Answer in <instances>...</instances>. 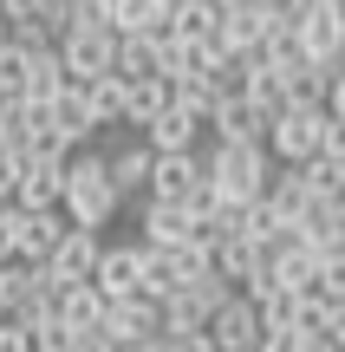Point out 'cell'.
Listing matches in <instances>:
<instances>
[{"label":"cell","instance_id":"obj_1","mask_svg":"<svg viewBox=\"0 0 345 352\" xmlns=\"http://www.w3.org/2000/svg\"><path fill=\"white\" fill-rule=\"evenodd\" d=\"M59 209H65V222H72V228H111L117 222L124 196H117V183H111V157H104V151H78L72 164H65Z\"/></svg>","mask_w":345,"mask_h":352},{"label":"cell","instance_id":"obj_2","mask_svg":"<svg viewBox=\"0 0 345 352\" xmlns=\"http://www.w3.org/2000/svg\"><path fill=\"white\" fill-rule=\"evenodd\" d=\"M202 164H209V189H215V202H241V209L267 196L274 170H281L267 144H215V138H209Z\"/></svg>","mask_w":345,"mask_h":352},{"label":"cell","instance_id":"obj_3","mask_svg":"<svg viewBox=\"0 0 345 352\" xmlns=\"http://www.w3.org/2000/svg\"><path fill=\"white\" fill-rule=\"evenodd\" d=\"M326 104H287L281 118H274V131H267V151H274V164H307V157H320L326 151Z\"/></svg>","mask_w":345,"mask_h":352},{"label":"cell","instance_id":"obj_4","mask_svg":"<svg viewBox=\"0 0 345 352\" xmlns=\"http://www.w3.org/2000/svg\"><path fill=\"white\" fill-rule=\"evenodd\" d=\"M117 46H124L117 26H72V33L59 39V59H65V72H72V85L117 72Z\"/></svg>","mask_w":345,"mask_h":352},{"label":"cell","instance_id":"obj_5","mask_svg":"<svg viewBox=\"0 0 345 352\" xmlns=\"http://www.w3.org/2000/svg\"><path fill=\"white\" fill-rule=\"evenodd\" d=\"M300 46H307L313 65H345V0H307V13H300Z\"/></svg>","mask_w":345,"mask_h":352},{"label":"cell","instance_id":"obj_6","mask_svg":"<svg viewBox=\"0 0 345 352\" xmlns=\"http://www.w3.org/2000/svg\"><path fill=\"white\" fill-rule=\"evenodd\" d=\"M143 274H150V248L143 241H104L91 280H98L104 300H130V294H143Z\"/></svg>","mask_w":345,"mask_h":352},{"label":"cell","instance_id":"obj_7","mask_svg":"<svg viewBox=\"0 0 345 352\" xmlns=\"http://www.w3.org/2000/svg\"><path fill=\"white\" fill-rule=\"evenodd\" d=\"M274 33V13L261 7V0H241V7H222V33L209 39L215 52H228V59H254L261 46H267Z\"/></svg>","mask_w":345,"mask_h":352},{"label":"cell","instance_id":"obj_8","mask_svg":"<svg viewBox=\"0 0 345 352\" xmlns=\"http://www.w3.org/2000/svg\"><path fill=\"white\" fill-rule=\"evenodd\" d=\"M209 340H215L222 352H254L261 340H267V320H261V307L248 300V294H228V300L209 314Z\"/></svg>","mask_w":345,"mask_h":352},{"label":"cell","instance_id":"obj_9","mask_svg":"<svg viewBox=\"0 0 345 352\" xmlns=\"http://www.w3.org/2000/svg\"><path fill=\"white\" fill-rule=\"evenodd\" d=\"M137 228H143V248H182V241H195V209L189 202H163V196H143L137 209Z\"/></svg>","mask_w":345,"mask_h":352},{"label":"cell","instance_id":"obj_10","mask_svg":"<svg viewBox=\"0 0 345 352\" xmlns=\"http://www.w3.org/2000/svg\"><path fill=\"white\" fill-rule=\"evenodd\" d=\"M98 254H104V235H98V228H65V241L39 267H46L59 287H72V280H91V274H98Z\"/></svg>","mask_w":345,"mask_h":352},{"label":"cell","instance_id":"obj_11","mask_svg":"<svg viewBox=\"0 0 345 352\" xmlns=\"http://www.w3.org/2000/svg\"><path fill=\"white\" fill-rule=\"evenodd\" d=\"M267 131H274V118L261 111L248 91L222 98V104H215V118H209V138H215V144H267Z\"/></svg>","mask_w":345,"mask_h":352},{"label":"cell","instance_id":"obj_12","mask_svg":"<svg viewBox=\"0 0 345 352\" xmlns=\"http://www.w3.org/2000/svg\"><path fill=\"white\" fill-rule=\"evenodd\" d=\"M104 333H111L117 346H156V340H163V307L143 300V294H130V300H111V314H104Z\"/></svg>","mask_w":345,"mask_h":352},{"label":"cell","instance_id":"obj_13","mask_svg":"<svg viewBox=\"0 0 345 352\" xmlns=\"http://www.w3.org/2000/svg\"><path fill=\"white\" fill-rule=\"evenodd\" d=\"M65 209H20V222H13V261H46L52 248L65 241Z\"/></svg>","mask_w":345,"mask_h":352},{"label":"cell","instance_id":"obj_14","mask_svg":"<svg viewBox=\"0 0 345 352\" xmlns=\"http://www.w3.org/2000/svg\"><path fill=\"white\" fill-rule=\"evenodd\" d=\"M267 209L281 215L294 235L307 228V215L320 209V196H313V183H307V170H300V164H281V170H274V183H267Z\"/></svg>","mask_w":345,"mask_h":352},{"label":"cell","instance_id":"obj_15","mask_svg":"<svg viewBox=\"0 0 345 352\" xmlns=\"http://www.w3.org/2000/svg\"><path fill=\"white\" fill-rule=\"evenodd\" d=\"M46 124H52V138H59L72 157H78V151H91V138L104 131L98 118H91V104H85V91H78V85L65 91V98H52V104H46Z\"/></svg>","mask_w":345,"mask_h":352},{"label":"cell","instance_id":"obj_16","mask_svg":"<svg viewBox=\"0 0 345 352\" xmlns=\"http://www.w3.org/2000/svg\"><path fill=\"white\" fill-rule=\"evenodd\" d=\"M267 254H274V274H281V287H300V294H307L313 280L326 274V254L313 248L307 235H281V241H274Z\"/></svg>","mask_w":345,"mask_h":352},{"label":"cell","instance_id":"obj_17","mask_svg":"<svg viewBox=\"0 0 345 352\" xmlns=\"http://www.w3.org/2000/svg\"><path fill=\"white\" fill-rule=\"evenodd\" d=\"M65 164L72 157H26V170H20V209H59V196H65Z\"/></svg>","mask_w":345,"mask_h":352},{"label":"cell","instance_id":"obj_18","mask_svg":"<svg viewBox=\"0 0 345 352\" xmlns=\"http://www.w3.org/2000/svg\"><path fill=\"white\" fill-rule=\"evenodd\" d=\"M104 314H111V300L98 294V280H72L52 300V320H65L72 333H104Z\"/></svg>","mask_w":345,"mask_h":352},{"label":"cell","instance_id":"obj_19","mask_svg":"<svg viewBox=\"0 0 345 352\" xmlns=\"http://www.w3.org/2000/svg\"><path fill=\"white\" fill-rule=\"evenodd\" d=\"M202 138H209V124H202L195 111H182V104H169L163 118H150V124H143V144H150L156 157H163V151H195Z\"/></svg>","mask_w":345,"mask_h":352},{"label":"cell","instance_id":"obj_20","mask_svg":"<svg viewBox=\"0 0 345 352\" xmlns=\"http://www.w3.org/2000/svg\"><path fill=\"white\" fill-rule=\"evenodd\" d=\"M65 91H72V72H65L59 46L33 52V65H26V85H20V98H26V104H52V98H65Z\"/></svg>","mask_w":345,"mask_h":352},{"label":"cell","instance_id":"obj_21","mask_svg":"<svg viewBox=\"0 0 345 352\" xmlns=\"http://www.w3.org/2000/svg\"><path fill=\"white\" fill-rule=\"evenodd\" d=\"M124 85H130V104H124V131H143L150 118H163L169 104H176V85H169L163 72H156V78H124Z\"/></svg>","mask_w":345,"mask_h":352},{"label":"cell","instance_id":"obj_22","mask_svg":"<svg viewBox=\"0 0 345 352\" xmlns=\"http://www.w3.org/2000/svg\"><path fill=\"white\" fill-rule=\"evenodd\" d=\"M150 170H156V151L150 144H124V151H111V183H117V196H150Z\"/></svg>","mask_w":345,"mask_h":352},{"label":"cell","instance_id":"obj_23","mask_svg":"<svg viewBox=\"0 0 345 352\" xmlns=\"http://www.w3.org/2000/svg\"><path fill=\"white\" fill-rule=\"evenodd\" d=\"M248 65V98H254L261 104V111H267V118H281L287 111V104H294V91H287V72H274V65H261V59H241Z\"/></svg>","mask_w":345,"mask_h":352},{"label":"cell","instance_id":"obj_24","mask_svg":"<svg viewBox=\"0 0 345 352\" xmlns=\"http://www.w3.org/2000/svg\"><path fill=\"white\" fill-rule=\"evenodd\" d=\"M176 0H111V26L117 33H163Z\"/></svg>","mask_w":345,"mask_h":352},{"label":"cell","instance_id":"obj_25","mask_svg":"<svg viewBox=\"0 0 345 352\" xmlns=\"http://www.w3.org/2000/svg\"><path fill=\"white\" fill-rule=\"evenodd\" d=\"M85 104H91V118H98V124H124V104H130V85L117 72H104V78H85Z\"/></svg>","mask_w":345,"mask_h":352},{"label":"cell","instance_id":"obj_26","mask_svg":"<svg viewBox=\"0 0 345 352\" xmlns=\"http://www.w3.org/2000/svg\"><path fill=\"white\" fill-rule=\"evenodd\" d=\"M169 33L176 39H215L222 33V7L215 0H176L169 7Z\"/></svg>","mask_w":345,"mask_h":352},{"label":"cell","instance_id":"obj_27","mask_svg":"<svg viewBox=\"0 0 345 352\" xmlns=\"http://www.w3.org/2000/svg\"><path fill=\"white\" fill-rule=\"evenodd\" d=\"M261 320H267V333H307V294L300 287H274L267 300H261Z\"/></svg>","mask_w":345,"mask_h":352},{"label":"cell","instance_id":"obj_28","mask_svg":"<svg viewBox=\"0 0 345 352\" xmlns=\"http://www.w3.org/2000/svg\"><path fill=\"white\" fill-rule=\"evenodd\" d=\"M169 85H176V104H182V111H195L202 124L215 118V104H222V85H215V72H182V78H169Z\"/></svg>","mask_w":345,"mask_h":352},{"label":"cell","instance_id":"obj_29","mask_svg":"<svg viewBox=\"0 0 345 352\" xmlns=\"http://www.w3.org/2000/svg\"><path fill=\"white\" fill-rule=\"evenodd\" d=\"M307 183H313V196L320 202H345V151H320V157H307Z\"/></svg>","mask_w":345,"mask_h":352},{"label":"cell","instance_id":"obj_30","mask_svg":"<svg viewBox=\"0 0 345 352\" xmlns=\"http://www.w3.org/2000/svg\"><path fill=\"white\" fill-rule=\"evenodd\" d=\"M117 78H156V46H150V33H124V46H117Z\"/></svg>","mask_w":345,"mask_h":352},{"label":"cell","instance_id":"obj_31","mask_svg":"<svg viewBox=\"0 0 345 352\" xmlns=\"http://www.w3.org/2000/svg\"><path fill=\"white\" fill-rule=\"evenodd\" d=\"M26 65H33V52L20 46V39H0V98H20V85H26Z\"/></svg>","mask_w":345,"mask_h":352},{"label":"cell","instance_id":"obj_32","mask_svg":"<svg viewBox=\"0 0 345 352\" xmlns=\"http://www.w3.org/2000/svg\"><path fill=\"white\" fill-rule=\"evenodd\" d=\"M26 327H33V352H78V333L65 327V320H26Z\"/></svg>","mask_w":345,"mask_h":352},{"label":"cell","instance_id":"obj_33","mask_svg":"<svg viewBox=\"0 0 345 352\" xmlns=\"http://www.w3.org/2000/svg\"><path fill=\"white\" fill-rule=\"evenodd\" d=\"M20 170H26V157L0 144V202H13V196H20Z\"/></svg>","mask_w":345,"mask_h":352},{"label":"cell","instance_id":"obj_34","mask_svg":"<svg viewBox=\"0 0 345 352\" xmlns=\"http://www.w3.org/2000/svg\"><path fill=\"white\" fill-rule=\"evenodd\" d=\"M0 352H33V327L26 320H0Z\"/></svg>","mask_w":345,"mask_h":352},{"label":"cell","instance_id":"obj_35","mask_svg":"<svg viewBox=\"0 0 345 352\" xmlns=\"http://www.w3.org/2000/svg\"><path fill=\"white\" fill-rule=\"evenodd\" d=\"M46 13V0H0V20L7 26H26V20H39Z\"/></svg>","mask_w":345,"mask_h":352},{"label":"cell","instance_id":"obj_36","mask_svg":"<svg viewBox=\"0 0 345 352\" xmlns=\"http://www.w3.org/2000/svg\"><path fill=\"white\" fill-rule=\"evenodd\" d=\"M13 222H20V202H0V267L13 261Z\"/></svg>","mask_w":345,"mask_h":352},{"label":"cell","instance_id":"obj_37","mask_svg":"<svg viewBox=\"0 0 345 352\" xmlns=\"http://www.w3.org/2000/svg\"><path fill=\"white\" fill-rule=\"evenodd\" d=\"M163 352H222L209 333H176V340H163Z\"/></svg>","mask_w":345,"mask_h":352},{"label":"cell","instance_id":"obj_38","mask_svg":"<svg viewBox=\"0 0 345 352\" xmlns=\"http://www.w3.org/2000/svg\"><path fill=\"white\" fill-rule=\"evenodd\" d=\"M254 352H307V333H267Z\"/></svg>","mask_w":345,"mask_h":352},{"label":"cell","instance_id":"obj_39","mask_svg":"<svg viewBox=\"0 0 345 352\" xmlns=\"http://www.w3.org/2000/svg\"><path fill=\"white\" fill-rule=\"evenodd\" d=\"M326 118H333V124H345V65L333 72V91H326Z\"/></svg>","mask_w":345,"mask_h":352},{"label":"cell","instance_id":"obj_40","mask_svg":"<svg viewBox=\"0 0 345 352\" xmlns=\"http://www.w3.org/2000/svg\"><path fill=\"white\" fill-rule=\"evenodd\" d=\"M78 352H124L111 333H78Z\"/></svg>","mask_w":345,"mask_h":352},{"label":"cell","instance_id":"obj_41","mask_svg":"<svg viewBox=\"0 0 345 352\" xmlns=\"http://www.w3.org/2000/svg\"><path fill=\"white\" fill-rule=\"evenodd\" d=\"M307 352H345V346L333 340V333H307Z\"/></svg>","mask_w":345,"mask_h":352},{"label":"cell","instance_id":"obj_42","mask_svg":"<svg viewBox=\"0 0 345 352\" xmlns=\"http://www.w3.org/2000/svg\"><path fill=\"white\" fill-rule=\"evenodd\" d=\"M326 333H333V340L345 346V307H339V314H333V327H326Z\"/></svg>","mask_w":345,"mask_h":352},{"label":"cell","instance_id":"obj_43","mask_svg":"<svg viewBox=\"0 0 345 352\" xmlns=\"http://www.w3.org/2000/svg\"><path fill=\"white\" fill-rule=\"evenodd\" d=\"M124 352H163V340H156V346H124Z\"/></svg>","mask_w":345,"mask_h":352},{"label":"cell","instance_id":"obj_44","mask_svg":"<svg viewBox=\"0 0 345 352\" xmlns=\"http://www.w3.org/2000/svg\"><path fill=\"white\" fill-rule=\"evenodd\" d=\"M215 7H241V0H215Z\"/></svg>","mask_w":345,"mask_h":352},{"label":"cell","instance_id":"obj_45","mask_svg":"<svg viewBox=\"0 0 345 352\" xmlns=\"http://www.w3.org/2000/svg\"><path fill=\"white\" fill-rule=\"evenodd\" d=\"M0 39H7V20H0Z\"/></svg>","mask_w":345,"mask_h":352}]
</instances>
